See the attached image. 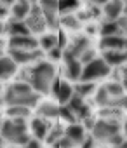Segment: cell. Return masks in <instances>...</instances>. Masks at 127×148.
<instances>
[{
  "mask_svg": "<svg viewBox=\"0 0 127 148\" xmlns=\"http://www.w3.org/2000/svg\"><path fill=\"white\" fill-rule=\"evenodd\" d=\"M30 11H31L30 0H16V2L12 4V7H11L12 18H14V19H21V21H25V19L28 18Z\"/></svg>",
  "mask_w": 127,
  "mask_h": 148,
  "instance_id": "e0dca14e",
  "label": "cell"
},
{
  "mask_svg": "<svg viewBox=\"0 0 127 148\" xmlns=\"http://www.w3.org/2000/svg\"><path fill=\"white\" fill-rule=\"evenodd\" d=\"M9 49H23V51H33L40 49L38 40L33 38L31 35H16L9 38Z\"/></svg>",
  "mask_w": 127,
  "mask_h": 148,
  "instance_id": "30bf717a",
  "label": "cell"
},
{
  "mask_svg": "<svg viewBox=\"0 0 127 148\" xmlns=\"http://www.w3.org/2000/svg\"><path fill=\"white\" fill-rule=\"evenodd\" d=\"M4 33H7V23L0 21V35H4Z\"/></svg>",
  "mask_w": 127,
  "mask_h": 148,
  "instance_id": "b9f144b4",
  "label": "cell"
},
{
  "mask_svg": "<svg viewBox=\"0 0 127 148\" xmlns=\"http://www.w3.org/2000/svg\"><path fill=\"white\" fill-rule=\"evenodd\" d=\"M117 23H118V28H120V33L124 35V37H127V16H120L118 19H117Z\"/></svg>",
  "mask_w": 127,
  "mask_h": 148,
  "instance_id": "e575fe53",
  "label": "cell"
},
{
  "mask_svg": "<svg viewBox=\"0 0 127 148\" xmlns=\"http://www.w3.org/2000/svg\"><path fill=\"white\" fill-rule=\"evenodd\" d=\"M65 136H68L75 145H80V143L85 139L84 127H82V125H79V124H70V125L65 129Z\"/></svg>",
  "mask_w": 127,
  "mask_h": 148,
  "instance_id": "44dd1931",
  "label": "cell"
},
{
  "mask_svg": "<svg viewBox=\"0 0 127 148\" xmlns=\"http://www.w3.org/2000/svg\"><path fill=\"white\" fill-rule=\"evenodd\" d=\"M89 2H92V4H98V5H99V4H103V5H104V4L108 2V0H89Z\"/></svg>",
  "mask_w": 127,
  "mask_h": 148,
  "instance_id": "f6af8a7d",
  "label": "cell"
},
{
  "mask_svg": "<svg viewBox=\"0 0 127 148\" xmlns=\"http://www.w3.org/2000/svg\"><path fill=\"white\" fill-rule=\"evenodd\" d=\"M66 66H65V75H66V79L68 80H72V82H77V80H80L82 79V70H84V64H82V61L80 59H72V61H68V63H65Z\"/></svg>",
  "mask_w": 127,
  "mask_h": 148,
  "instance_id": "5bb4252c",
  "label": "cell"
},
{
  "mask_svg": "<svg viewBox=\"0 0 127 148\" xmlns=\"http://www.w3.org/2000/svg\"><path fill=\"white\" fill-rule=\"evenodd\" d=\"M9 56L18 63V64H28V63H37L42 58V49H33V51H23V49H9Z\"/></svg>",
  "mask_w": 127,
  "mask_h": 148,
  "instance_id": "ba28073f",
  "label": "cell"
},
{
  "mask_svg": "<svg viewBox=\"0 0 127 148\" xmlns=\"http://www.w3.org/2000/svg\"><path fill=\"white\" fill-rule=\"evenodd\" d=\"M2 138L12 145H21L25 146L30 141L28 136V125H26V119H9L4 120L2 129H0Z\"/></svg>",
  "mask_w": 127,
  "mask_h": 148,
  "instance_id": "3957f363",
  "label": "cell"
},
{
  "mask_svg": "<svg viewBox=\"0 0 127 148\" xmlns=\"http://www.w3.org/2000/svg\"><path fill=\"white\" fill-rule=\"evenodd\" d=\"M7 33H9L11 37H16V35H30L31 30L28 28V25H26L25 21L12 18L11 21H7Z\"/></svg>",
  "mask_w": 127,
  "mask_h": 148,
  "instance_id": "ac0fdd59",
  "label": "cell"
},
{
  "mask_svg": "<svg viewBox=\"0 0 127 148\" xmlns=\"http://www.w3.org/2000/svg\"><path fill=\"white\" fill-rule=\"evenodd\" d=\"M37 113H38V117H44V119H56V117H59V106L56 103L44 101L38 105Z\"/></svg>",
  "mask_w": 127,
  "mask_h": 148,
  "instance_id": "d6986e66",
  "label": "cell"
},
{
  "mask_svg": "<svg viewBox=\"0 0 127 148\" xmlns=\"http://www.w3.org/2000/svg\"><path fill=\"white\" fill-rule=\"evenodd\" d=\"M73 94H75V89L72 87V84H68V82H59V89H57V92L54 96L57 98L59 105H66L72 99Z\"/></svg>",
  "mask_w": 127,
  "mask_h": 148,
  "instance_id": "ffe728a7",
  "label": "cell"
},
{
  "mask_svg": "<svg viewBox=\"0 0 127 148\" xmlns=\"http://www.w3.org/2000/svg\"><path fill=\"white\" fill-rule=\"evenodd\" d=\"M92 59H96V52L92 51V49H87L82 56H80V61H82V64H87V63H91Z\"/></svg>",
  "mask_w": 127,
  "mask_h": 148,
  "instance_id": "836d02e7",
  "label": "cell"
},
{
  "mask_svg": "<svg viewBox=\"0 0 127 148\" xmlns=\"http://www.w3.org/2000/svg\"><path fill=\"white\" fill-rule=\"evenodd\" d=\"M117 132H120V124L117 119H99L92 127V138L96 141H108Z\"/></svg>",
  "mask_w": 127,
  "mask_h": 148,
  "instance_id": "5b68a950",
  "label": "cell"
},
{
  "mask_svg": "<svg viewBox=\"0 0 127 148\" xmlns=\"http://www.w3.org/2000/svg\"><path fill=\"white\" fill-rule=\"evenodd\" d=\"M80 145H82V148H94V146H96V139L91 136V138H85Z\"/></svg>",
  "mask_w": 127,
  "mask_h": 148,
  "instance_id": "74e56055",
  "label": "cell"
},
{
  "mask_svg": "<svg viewBox=\"0 0 127 148\" xmlns=\"http://www.w3.org/2000/svg\"><path fill=\"white\" fill-rule=\"evenodd\" d=\"M59 117H61L63 120H66L68 124H75V119H77V115L70 110L68 105H61V106H59Z\"/></svg>",
  "mask_w": 127,
  "mask_h": 148,
  "instance_id": "f546056e",
  "label": "cell"
},
{
  "mask_svg": "<svg viewBox=\"0 0 127 148\" xmlns=\"http://www.w3.org/2000/svg\"><path fill=\"white\" fill-rule=\"evenodd\" d=\"M99 32H101V37H108V35H117V33H120V28H118V23H117V21L108 19L106 23L101 25ZM120 35H122V33H120Z\"/></svg>",
  "mask_w": 127,
  "mask_h": 148,
  "instance_id": "484cf974",
  "label": "cell"
},
{
  "mask_svg": "<svg viewBox=\"0 0 127 148\" xmlns=\"http://www.w3.org/2000/svg\"><path fill=\"white\" fill-rule=\"evenodd\" d=\"M57 44H59V40H57V35H54V33H42V37L38 40V47L47 52L54 47H59Z\"/></svg>",
  "mask_w": 127,
  "mask_h": 148,
  "instance_id": "7402d4cb",
  "label": "cell"
},
{
  "mask_svg": "<svg viewBox=\"0 0 127 148\" xmlns=\"http://www.w3.org/2000/svg\"><path fill=\"white\" fill-rule=\"evenodd\" d=\"M23 148H42V145H40V139H30Z\"/></svg>",
  "mask_w": 127,
  "mask_h": 148,
  "instance_id": "f35d334b",
  "label": "cell"
},
{
  "mask_svg": "<svg viewBox=\"0 0 127 148\" xmlns=\"http://www.w3.org/2000/svg\"><path fill=\"white\" fill-rule=\"evenodd\" d=\"M104 87H106L108 94L111 96V99H113V98L122 96V94H124V91H125V89H124V86H122V82H108Z\"/></svg>",
  "mask_w": 127,
  "mask_h": 148,
  "instance_id": "f1b7e54d",
  "label": "cell"
},
{
  "mask_svg": "<svg viewBox=\"0 0 127 148\" xmlns=\"http://www.w3.org/2000/svg\"><path fill=\"white\" fill-rule=\"evenodd\" d=\"M30 127H31L33 136H35L37 139H45L47 134H49V131H51V124H49L47 119H44V117H37V119H33Z\"/></svg>",
  "mask_w": 127,
  "mask_h": 148,
  "instance_id": "9a60e30c",
  "label": "cell"
},
{
  "mask_svg": "<svg viewBox=\"0 0 127 148\" xmlns=\"http://www.w3.org/2000/svg\"><path fill=\"white\" fill-rule=\"evenodd\" d=\"M2 141H4V138H2V134H0V148H2Z\"/></svg>",
  "mask_w": 127,
  "mask_h": 148,
  "instance_id": "681fc988",
  "label": "cell"
},
{
  "mask_svg": "<svg viewBox=\"0 0 127 148\" xmlns=\"http://www.w3.org/2000/svg\"><path fill=\"white\" fill-rule=\"evenodd\" d=\"M18 71V63L11 56H2L0 58V80H7Z\"/></svg>",
  "mask_w": 127,
  "mask_h": 148,
  "instance_id": "4fadbf2b",
  "label": "cell"
},
{
  "mask_svg": "<svg viewBox=\"0 0 127 148\" xmlns=\"http://www.w3.org/2000/svg\"><path fill=\"white\" fill-rule=\"evenodd\" d=\"M117 148H127V139H124V141H122V143H120Z\"/></svg>",
  "mask_w": 127,
  "mask_h": 148,
  "instance_id": "bcb514c9",
  "label": "cell"
},
{
  "mask_svg": "<svg viewBox=\"0 0 127 148\" xmlns=\"http://www.w3.org/2000/svg\"><path fill=\"white\" fill-rule=\"evenodd\" d=\"M0 91H2V84H0Z\"/></svg>",
  "mask_w": 127,
  "mask_h": 148,
  "instance_id": "816d5d0a",
  "label": "cell"
},
{
  "mask_svg": "<svg viewBox=\"0 0 127 148\" xmlns=\"http://www.w3.org/2000/svg\"><path fill=\"white\" fill-rule=\"evenodd\" d=\"M101 49L103 51H111V49H127V37L117 33V35H108L101 38Z\"/></svg>",
  "mask_w": 127,
  "mask_h": 148,
  "instance_id": "8fae6325",
  "label": "cell"
},
{
  "mask_svg": "<svg viewBox=\"0 0 127 148\" xmlns=\"http://www.w3.org/2000/svg\"><path fill=\"white\" fill-rule=\"evenodd\" d=\"M38 7L44 14L47 26H57V11H59V0H38Z\"/></svg>",
  "mask_w": 127,
  "mask_h": 148,
  "instance_id": "52a82bcc",
  "label": "cell"
},
{
  "mask_svg": "<svg viewBox=\"0 0 127 148\" xmlns=\"http://www.w3.org/2000/svg\"><path fill=\"white\" fill-rule=\"evenodd\" d=\"M26 82L31 86V89L38 94H49L52 89V82L56 80V68L52 63L47 61H37L31 68L25 71Z\"/></svg>",
  "mask_w": 127,
  "mask_h": 148,
  "instance_id": "6da1fadb",
  "label": "cell"
},
{
  "mask_svg": "<svg viewBox=\"0 0 127 148\" xmlns=\"http://www.w3.org/2000/svg\"><path fill=\"white\" fill-rule=\"evenodd\" d=\"M49 58H51L52 61L61 59V58H63V49H61V47H54V49H51V51H49Z\"/></svg>",
  "mask_w": 127,
  "mask_h": 148,
  "instance_id": "d590c367",
  "label": "cell"
},
{
  "mask_svg": "<svg viewBox=\"0 0 127 148\" xmlns=\"http://www.w3.org/2000/svg\"><path fill=\"white\" fill-rule=\"evenodd\" d=\"M91 49V40L87 35H80V37H75L65 49H63V59L65 63L72 61V59H80V56Z\"/></svg>",
  "mask_w": 127,
  "mask_h": 148,
  "instance_id": "8992f818",
  "label": "cell"
},
{
  "mask_svg": "<svg viewBox=\"0 0 127 148\" xmlns=\"http://www.w3.org/2000/svg\"><path fill=\"white\" fill-rule=\"evenodd\" d=\"M2 124H4V120H2V119H0V129H2Z\"/></svg>",
  "mask_w": 127,
  "mask_h": 148,
  "instance_id": "f907efd6",
  "label": "cell"
},
{
  "mask_svg": "<svg viewBox=\"0 0 127 148\" xmlns=\"http://www.w3.org/2000/svg\"><path fill=\"white\" fill-rule=\"evenodd\" d=\"M16 2V0H0V4H4V5H12Z\"/></svg>",
  "mask_w": 127,
  "mask_h": 148,
  "instance_id": "7bdbcfd3",
  "label": "cell"
},
{
  "mask_svg": "<svg viewBox=\"0 0 127 148\" xmlns=\"http://www.w3.org/2000/svg\"><path fill=\"white\" fill-rule=\"evenodd\" d=\"M87 33H91V35H92V33H96V26H94V25L87 26Z\"/></svg>",
  "mask_w": 127,
  "mask_h": 148,
  "instance_id": "ee69618b",
  "label": "cell"
},
{
  "mask_svg": "<svg viewBox=\"0 0 127 148\" xmlns=\"http://www.w3.org/2000/svg\"><path fill=\"white\" fill-rule=\"evenodd\" d=\"M122 86H124V89L127 91V66H125L124 71H122Z\"/></svg>",
  "mask_w": 127,
  "mask_h": 148,
  "instance_id": "60d3db41",
  "label": "cell"
},
{
  "mask_svg": "<svg viewBox=\"0 0 127 148\" xmlns=\"http://www.w3.org/2000/svg\"><path fill=\"white\" fill-rule=\"evenodd\" d=\"M103 59L110 66H120L127 63V49H111V51H103Z\"/></svg>",
  "mask_w": 127,
  "mask_h": 148,
  "instance_id": "7c38bea8",
  "label": "cell"
},
{
  "mask_svg": "<svg viewBox=\"0 0 127 148\" xmlns=\"http://www.w3.org/2000/svg\"><path fill=\"white\" fill-rule=\"evenodd\" d=\"M38 98H40V94L35 92L31 89V86L28 82H23V80L11 84L5 89V92H4V103L7 106H11V105H21V106L31 108V106H35L38 103Z\"/></svg>",
  "mask_w": 127,
  "mask_h": 148,
  "instance_id": "7a4b0ae2",
  "label": "cell"
},
{
  "mask_svg": "<svg viewBox=\"0 0 127 148\" xmlns=\"http://www.w3.org/2000/svg\"><path fill=\"white\" fill-rule=\"evenodd\" d=\"M79 4H80L79 0H59V11L63 14H68V12L75 11L79 7Z\"/></svg>",
  "mask_w": 127,
  "mask_h": 148,
  "instance_id": "4dcf8cb0",
  "label": "cell"
},
{
  "mask_svg": "<svg viewBox=\"0 0 127 148\" xmlns=\"http://www.w3.org/2000/svg\"><path fill=\"white\" fill-rule=\"evenodd\" d=\"M124 139H125V138H124V136H122L120 132H117L115 136H111V138L108 139V143H110V145H113V146L117 148V146H118V145H120V143H122Z\"/></svg>",
  "mask_w": 127,
  "mask_h": 148,
  "instance_id": "8d00e7d4",
  "label": "cell"
},
{
  "mask_svg": "<svg viewBox=\"0 0 127 148\" xmlns=\"http://www.w3.org/2000/svg\"><path fill=\"white\" fill-rule=\"evenodd\" d=\"M63 136H65V129H63V127H57V125H51V131H49L45 141L51 143V145H54V143H56L57 139H61Z\"/></svg>",
  "mask_w": 127,
  "mask_h": 148,
  "instance_id": "83f0119b",
  "label": "cell"
},
{
  "mask_svg": "<svg viewBox=\"0 0 127 148\" xmlns=\"http://www.w3.org/2000/svg\"><path fill=\"white\" fill-rule=\"evenodd\" d=\"M111 71V66L103 59V58H96L92 59L91 63L84 64V70H82V82H94V80H99V79H104L110 75Z\"/></svg>",
  "mask_w": 127,
  "mask_h": 148,
  "instance_id": "277c9868",
  "label": "cell"
},
{
  "mask_svg": "<svg viewBox=\"0 0 127 148\" xmlns=\"http://www.w3.org/2000/svg\"><path fill=\"white\" fill-rule=\"evenodd\" d=\"M124 12V2L122 0H108L104 4V16L106 19H111V21H117Z\"/></svg>",
  "mask_w": 127,
  "mask_h": 148,
  "instance_id": "2e32d148",
  "label": "cell"
},
{
  "mask_svg": "<svg viewBox=\"0 0 127 148\" xmlns=\"http://www.w3.org/2000/svg\"><path fill=\"white\" fill-rule=\"evenodd\" d=\"M94 101H96V105H99L101 108L110 106V103H111V96L108 94V91H106L104 86L99 87V89H96V98H94Z\"/></svg>",
  "mask_w": 127,
  "mask_h": 148,
  "instance_id": "d4e9b609",
  "label": "cell"
},
{
  "mask_svg": "<svg viewBox=\"0 0 127 148\" xmlns=\"http://www.w3.org/2000/svg\"><path fill=\"white\" fill-rule=\"evenodd\" d=\"M110 106H115V108H118V110H125V108H127V96L122 94V96H118V98H113L111 103H110Z\"/></svg>",
  "mask_w": 127,
  "mask_h": 148,
  "instance_id": "1f68e13d",
  "label": "cell"
},
{
  "mask_svg": "<svg viewBox=\"0 0 127 148\" xmlns=\"http://www.w3.org/2000/svg\"><path fill=\"white\" fill-rule=\"evenodd\" d=\"M54 146H56V148H73L75 143H73L68 136H63L61 139H57V141L54 143Z\"/></svg>",
  "mask_w": 127,
  "mask_h": 148,
  "instance_id": "d6a6232c",
  "label": "cell"
},
{
  "mask_svg": "<svg viewBox=\"0 0 127 148\" xmlns=\"http://www.w3.org/2000/svg\"><path fill=\"white\" fill-rule=\"evenodd\" d=\"M59 23L63 25V28H66V30H79L80 28V19L75 16V14H63L61 16V19H59Z\"/></svg>",
  "mask_w": 127,
  "mask_h": 148,
  "instance_id": "cb8c5ba5",
  "label": "cell"
},
{
  "mask_svg": "<svg viewBox=\"0 0 127 148\" xmlns=\"http://www.w3.org/2000/svg\"><path fill=\"white\" fill-rule=\"evenodd\" d=\"M124 132H125V136H127V120L124 122Z\"/></svg>",
  "mask_w": 127,
  "mask_h": 148,
  "instance_id": "c3c4849f",
  "label": "cell"
},
{
  "mask_svg": "<svg viewBox=\"0 0 127 148\" xmlns=\"http://www.w3.org/2000/svg\"><path fill=\"white\" fill-rule=\"evenodd\" d=\"M75 89V94H79V96H82V98H87L89 94H92V92H96V86L92 84V82H80L77 87H73Z\"/></svg>",
  "mask_w": 127,
  "mask_h": 148,
  "instance_id": "4316f807",
  "label": "cell"
},
{
  "mask_svg": "<svg viewBox=\"0 0 127 148\" xmlns=\"http://www.w3.org/2000/svg\"><path fill=\"white\" fill-rule=\"evenodd\" d=\"M25 23L28 25V28H30L33 33H44V30H45V26H47V23H45V19H44V14H42V11H40L38 5H37V7H31V11H30L28 18L25 19Z\"/></svg>",
  "mask_w": 127,
  "mask_h": 148,
  "instance_id": "9c48e42d",
  "label": "cell"
},
{
  "mask_svg": "<svg viewBox=\"0 0 127 148\" xmlns=\"http://www.w3.org/2000/svg\"><path fill=\"white\" fill-rule=\"evenodd\" d=\"M84 124H85V127H87V129H91V131H92V127H94L96 120H94L92 117H87V119H84Z\"/></svg>",
  "mask_w": 127,
  "mask_h": 148,
  "instance_id": "ab89813d",
  "label": "cell"
},
{
  "mask_svg": "<svg viewBox=\"0 0 127 148\" xmlns=\"http://www.w3.org/2000/svg\"><path fill=\"white\" fill-rule=\"evenodd\" d=\"M7 115H9V119H28L30 108L21 106V105H11V106H7Z\"/></svg>",
  "mask_w": 127,
  "mask_h": 148,
  "instance_id": "603a6c76",
  "label": "cell"
},
{
  "mask_svg": "<svg viewBox=\"0 0 127 148\" xmlns=\"http://www.w3.org/2000/svg\"><path fill=\"white\" fill-rule=\"evenodd\" d=\"M2 52H4V42H2V38H0V58H2Z\"/></svg>",
  "mask_w": 127,
  "mask_h": 148,
  "instance_id": "7dc6e473",
  "label": "cell"
}]
</instances>
